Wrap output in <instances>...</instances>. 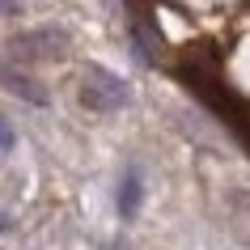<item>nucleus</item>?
Returning a JSON list of instances; mask_svg holds the SVG:
<instances>
[{
  "label": "nucleus",
  "mask_w": 250,
  "mask_h": 250,
  "mask_svg": "<svg viewBox=\"0 0 250 250\" xmlns=\"http://www.w3.org/2000/svg\"><path fill=\"white\" fill-rule=\"evenodd\" d=\"M127 85L115 77V72H106V68H85V81H81V102L89 106V110H98V115H106V110H119V106H127Z\"/></svg>",
  "instance_id": "f257e3e1"
},
{
  "label": "nucleus",
  "mask_w": 250,
  "mask_h": 250,
  "mask_svg": "<svg viewBox=\"0 0 250 250\" xmlns=\"http://www.w3.org/2000/svg\"><path fill=\"white\" fill-rule=\"evenodd\" d=\"M68 47V30L60 26H42V30H30L21 39H13V51L30 55V60H42V55H60Z\"/></svg>",
  "instance_id": "f03ea898"
},
{
  "label": "nucleus",
  "mask_w": 250,
  "mask_h": 250,
  "mask_svg": "<svg viewBox=\"0 0 250 250\" xmlns=\"http://www.w3.org/2000/svg\"><path fill=\"white\" fill-rule=\"evenodd\" d=\"M140 195H145L140 166H127V174H123V187H119V212H123V216H132V212L140 208Z\"/></svg>",
  "instance_id": "7ed1b4c3"
},
{
  "label": "nucleus",
  "mask_w": 250,
  "mask_h": 250,
  "mask_svg": "<svg viewBox=\"0 0 250 250\" xmlns=\"http://www.w3.org/2000/svg\"><path fill=\"white\" fill-rule=\"evenodd\" d=\"M4 81H9V89H13V93L30 98L34 106H47V93H42V89H34V81H30V77H17L13 68H9V77H4Z\"/></svg>",
  "instance_id": "20e7f679"
},
{
  "label": "nucleus",
  "mask_w": 250,
  "mask_h": 250,
  "mask_svg": "<svg viewBox=\"0 0 250 250\" xmlns=\"http://www.w3.org/2000/svg\"><path fill=\"white\" fill-rule=\"evenodd\" d=\"M13 145H17V136H13V123H4V153H13Z\"/></svg>",
  "instance_id": "39448f33"
},
{
  "label": "nucleus",
  "mask_w": 250,
  "mask_h": 250,
  "mask_svg": "<svg viewBox=\"0 0 250 250\" xmlns=\"http://www.w3.org/2000/svg\"><path fill=\"white\" fill-rule=\"evenodd\" d=\"M4 13H9V17L17 13V0H4Z\"/></svg>",
  "instance_id": "423d86ee"
}]
</instances>
